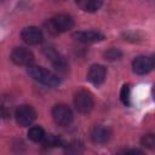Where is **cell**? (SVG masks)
<instances>
[{"label": "cell", "instance_id": "obj_1", "mask_svg": "<svg viewBox=\"0 0 155 155\" xmlns=\"http://www.w3.org/2000/svg\"><path fill=\"white\" fill-rule=\"evenodd\" d=\"M27 71L35 81H38L42 85H46L48 87H56L61 84V79L57 74H54L51 70H47L42 67L30 64L27 67Z\"/></svg>", "mask_w": 155, "mask_h": 155}, {"label": "cell", "instance_id": "obj_2", "mask_svg": "<svg viewBox=\"0 0 155 155\" xmlns=\"http://www.w3.org/2000/svg\"><path fill=\"white\" fill-rule=\"evenodd\" d=\"M74 27V19L67 13H58L47 22V30L51 34L65 33Z\"/></svg>", "mask_w": 155, "mask_h": 155}, {"label": "cell", "instance_id": "obj_3", "mask_svg": "<svg viewBox=\"0 0 155 155\" xmlns=\"http://www.w3.org/2000/svg\"><path fill=\"white\" fill-rule=\"evenodd\" d=\"M74 105L79 113L88 114L94 107V101H93L92 93L87 90L76 91L74 94Z\"/></svg>", "mask_w": 155, "mask_h": 155}, {"label": "cell", "instance_id": "obj_4", "mask_svg": "<svg viewBox=\"0 0 155 155\" xmlns=\"http://www.w3.org/2000/svg\"><path fill=\"white\" fill-rule=\"evenodd\" d=\"M73 111L67 104H56L52 108V119L56 125L67 127L73 122Z\"/></svg>", "mask_w": 155, "mask_h": 155}, {"label": "cell", "instance_id": "obj_5", "mask_svg": "<svg viewBox=\"0 0 155 155\" xmlns=\"http://www.w3.org/2000/svg\"><path fill=\"white\" fill-rule=\"evenodd\" d=\"M15 119H16V122L19 126L27 127V126H30L34 122V120L36 119V113H35V110L31 105L22 104V105L16 108Z\"/></svg>", "mask_w": 155, "mask_h": 155}, {"label": "cell", "instance_id": "obj_6", "mask_svg": "<svg viewBox=\"0 0 155 155\" xmlns=\"http://www.w3.org/2000/svg\"><path fill=\"white\" fill-rule=\"evenodd\" d=\"M11 59L17 65H30L34 63V54L27 47H15L11 52Z\"/></svg>", "mask_w": 155, "mask_h": 155}, {"label": "cell", "instance_id": "obj_7", "mask_svg": "<svg viewBox=\"0 0 155 155\" xmlns=\"http://www.w3.org/2000/svg\"><path fill=\"white\" fill-rule=\"evenodd\" d=\"M154 68L153 56H138L132 62V69L138 75H145Z\"/></svg>", "mask_w": 155, "mask_h": 155}, {"label": "cell", "instance_id": "obj_8", "mask_svg": "<svg viewBox=\"0 0 155 155\" xmlns=\"http://www.w3.org/2000/svg\"><path fill=\"white\" fill-rule=\"evenodd\" d=\"M21 38L22 40L28 44V45H38L42 41L44 36H42V31L41 29H39L38 27L30 25V27H25L22 31H21Z\"/></svg>", "mask_w": 155, "mask_h": 155}, {"label": "cell", "instance_id": "obj_9", "mask_svg": "<svg viewBox=\"0 0 155 155\" xmlns=\"http://www.w3.org/2000/svg\"><path fill=\"white\" fill-rule=\"evenodd\" d=\"M105 75H107V69L101 65V64H93L90 67L88 71H87V80L94 85V86H99L104 82L105 80Z\"/></svg>", "mask_w": 155, "mask_h": 155}, {"label": "cell", "instance_id": "obj_10", "mask_svg": "<svg viewBox=\"0 0 155 155\" xmlns=\"http://www.w3.org/2000/svg\"><path fill=\"white\" fill-rule=\"evenodd\" d=\"M73 38L76 41L84 42V44H91L97 42L104 39V35L97 30H84V31H75L73 34Z\"/></svg>", "mask_w": 155, "mask_h": 155}, {"label": "cell", "instance_id": "obj_11", "mask_svg": "<svg viewBox=\"0 0 155 155\" xmlns=\"http://www.w3.org/2000/svg\"><path fill=\"white\" fill-rule=\"evenodd\" d=\"M46 56L50 59V62L52 63V65L61 73H65L68 70V62L65 61V58L59 54L57 51H54L53 48H46Z\"/></svg>", "mask_w": 155, "mask_h": 155}, {"label": "cell", "instance_id": "obj_12", "mask_svg": "<svg viewBox=\"0 0 155 155\" xmlns=\"http://www.w3.org/2000/svg\"><path fill=\"white\" fill-rule=\"evenodd\" d=\"M110 136H111L110 128L104 125H96L91 131V139L98 144L107 143L110 139Z\"/></svg>", "mask_w": 155, "mask_h": 155}, {"label": "cell", "instance_id": "obj_13", "mask_svg": "<svg viewBox=\"0 0 155 155\" xmlns=\"http://www.w3.org/2000/svg\"><path fill=\"white\" fill-rule=\"evenodd\" d=\"M76 5L85 12H94L101 8L103 0H75Z\"/></svg>", "mask_w": 155, "mask_h": 155}, {"label": "cell", "instance_id": "obj_14", "mask_svg": "<svg viewBox=\"0 0 155 155\" xmlns=\"http://www.w3.org/2000/svg\"><path fill=\"white\" fill-rule=\"evenodd\" d=\"M44 137H45V131H44V128L40 127V126H33V127H30L29 131H28V138H29L30 140L35 142V143L41 142V140L44 139Z\"/></svg>", "mask_w": 155, "mask_h": 155}, {"label": "cell", "instance_id": "obj_15", "mask_svg": "<svg viewBox=\"0 0 155 155\" xmlns=\"http://www.w3.org/2000/svg\"><path fill=\"white\" fill-rule=\"evenodd\" d=\"M41 142H42L44 147H46V148H54V147H58V145L63 144L62 139L59 137L54 136V134H47V136L45 134V137Z\"/></svg>", "mask_w": 155, "mask_h": 155}, {"label": "cell", "instance_id": "obj_16", "mask_svg": "<svg viewBox=\"0 0 155 155\" xmlns=\"http://www.w3.org/2000/svg\"><path fill=\"white\" fill-rule=\"evenodd\" d=\"M120 99L125 105H130L131 103V86L124 85L120 92Z\"/></svg>", "mask_w": 155, "mask_h": 155}, {"label": "cell", "instance_id": "obj_17", "mask_svg": "<svg viewBox=\"0 0 155 155\" xmlns=\"http://www.w3.org/2000/svg\"><path fill=\"white\" fill-rule=\"evenodd\" d=\"M140 143H142L143 147L153 150L155 148V137L153 134H145V136H143Z\"/></svg>", "mask_w": 155, "mask_h": 155}, {"label": "cell", "instance_id": "obj_18", "mask_svg": "<svg viewBox=\"0 0 155 155\" xmlns=\"http://www.w3.org/2000/svg\"><path fill=\"white\" fill-rule=\"evenodd\" d=\"M121 51L117 50V48H109L107 52H104V57L105 59H109V61H114V59H119L121 57Z\"/></svg>", "mask_w": 155, "mask_h": 155}, {"label": "cell", "instance_id": "obj_19", "mask_svg": "<svg viewBox=\"0 0 155 155\" xmlns=\"http://www.w3.org/2000/svg\"><path fill=\"white\" fill-rule=\"evenodd\" d=\"M120 153L121 154H142V151L138 149H125V150H121Z\"/></svg>", "mask_w": 155, "mask_h": 155}]
</instances>
